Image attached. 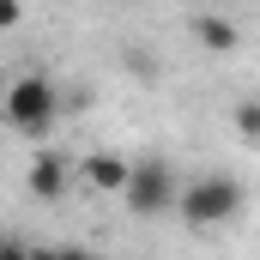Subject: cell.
<instances>
[{
  "label": "cell",
  "instance_id": "1",
  "mask_svg": "<svg viewBox=\"0 0 260 260\" xmlns=\"http://www.w3.org/2000/svg\"><path fill=\"white\" fill-rule=\"evenodd\" d=\"M55 115H61V91L43 73H24L6 85V127L12 133H49Z\"/></svg>",
  "mask_w": 260,
  "mask_h": 260
},
{
  "label": "cell",
  "instance_id": "2",
  "mask_svg": "<svg viewBox=\"0 0 260 260\" xmlns=\"http://www.w3.org/2000/svg\"><path fill=\"white\" fill-rule=\"evenodd\" d=\"M242 206H248V194H242L236 176H194L182 188V218L188 224H230Z\"/></svg>",
  "mask_w": 260,
  "mask_h": 260
},
{
  "label": "cell",
  "instance_id": "3",
  "mask_svg": "<svg viewBox=\"0 0 260 260\" xmlns=\"http://www.w3.org/2000/svg\"><path fill=\"white\" fill-rule=\"evenodd\" d=\"M121 200H127V212L151 218V212L182 206V188H176V176H170V164H164V157H145V164H133V176H127V188H121Z\"/></svg>",
  "mask_w": 260,
  "mask_h": 260
},
{
  "label": "cell",
  "instance_id": "4",
  "mask_svg": "<svg viewBox=\"0 0 260 260\" xmlns=\"http://www.w3.org/2000/svg\"><path fill=\"white\" fill-rule=\"evenodd\" d=\"M79 176H85V188H97V194H121L133 176L127 157H115V151H91L85 164H79Z\"/></svg>",
  "mask_w": 260,
  "mask_h": 260
},
{
  "label": "cell",
  "instance_id": "5",
  "mask_svg": "<svg viewBox=\"0 0 260 260\" xmlns=\"http://www.w3.org/2000/svg\"><path fill=\"white\" fill-rule=\"evenodd\" d=\"M67 176H73V164H67L61 151H43V157L30 164V194L37 200H61L67 194Z\"/></svg>",
  "mask_w": 260,
  "mask_h": 260
},
{
  "label": "cell",
  "instance_id": "6",
  "mask_svg": "<svg viewBox=\"0 0 260 260\" xmlns=\"http://www.w3.org/2000/svg\"><path fill=\"white\" fill-rule=\"evenodd\" d=\"M194 43H200V49H212V55H230V49L242 43V30H236L224 12H194Z\"/></svg>",
  "mask_w": 260,
  "mask_h": 260
},
{
  "label": "cell",
  "instance_id": "7",
  "mask_svg": "<svg viewBox=\"0 0 260 260\" xmlns=\"http://www.w3.org/2000/svg\"><path fill=\"white\" fill-rule=\"evenodd\" d=\"M230 121H236L242 139H260V103H236V109H230Z\"/></svg>",
  "mask_w": 260,
  "mask_h": 260
},
{
  "label": "cell",
  "instance_id": "8",
  "mask_svg": "<svg viewBox=\"0 0 260 260\" xmlns=\"http://www.w3.org/2000/svg\"><path fill=\"white\" fill-rule=\"evenodd\" d=\"M0 24H18V0H0Z\"/></svg>",
  "mask_w": 260,
  "mask_h": 260
}]
</instances>
